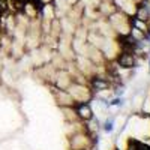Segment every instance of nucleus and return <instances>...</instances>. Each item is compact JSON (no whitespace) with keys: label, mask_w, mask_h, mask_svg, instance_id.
I'll list each match as a JSON object with an SVG mask.
<instances>
[{"label":"nucleus","mask_w":150,"mask_h":150,"mask_svg":"<svg viewBox=\"0 0 150 150\" xmlns=\"http://www.w3.org/2000/svg\"><path fill=\"white\" fill-rule=\"evenodd\" d=\"M74 112L83 122L93 120V110H92L89 102H78V104H75L74 105Z\"/></svg>","instance_id":"1"},{"label":"nucleus","mask_w":150,"mask_h":150,"mask_svg":"<svg viewBox=\"0 0 150 150\" xmlns=\"http://www.w3.org/2000/svg\"><path fill=\"white\" fill-rule=\"evenodd\" d=\"M117 63L120 68L129 69V68H135L137 60H135V51H123L119 57H117Z\"/></svg>","instance_id":"2"},{"label":"nucleus","mask_w":150,"mask_h":150,"mask_svg":"<svg viewBox=\"0 0 150 150\" xmlns=\"http://www.w3.org/2000/svg\"><path fill=\"white\" fill-rule=\"evenodd\" d=\"M90 86H92V90H95V92H102V90L110 89L111 83H110V80H107V78H104V77H98V75H96V77L92 78Z\"/></svg>","instance_id":"3"},{"label":"nucleus","mask_w":150,"mask_h":150,"mask_svg":"<svg viewBox=\"0 0 150 150\" xmlns=\"http://www.w3.org/2000/svg\"><path fill=\"white\" fill-rule=\"evenodd\" d=\"M104 131L107 132V134H111L112 131H114V119H107L105 122H104Z\"/></svg>","instance_id":"4"},{"label":"nucleus","mask_w":150,"mask_h":150,"mask_svg":"<svg viewBox=\"0 0 150 150\" xmlns=\"http://www.w3.org/2000/svg\"><path fill=\"white\" fill-rule=\"evenodd\" d=\"M123 104H125V99H123V98H114V99L110 102V107H111V105H112V107H122Z\"/></svg>","instance_id":"5"}]
</instances>
